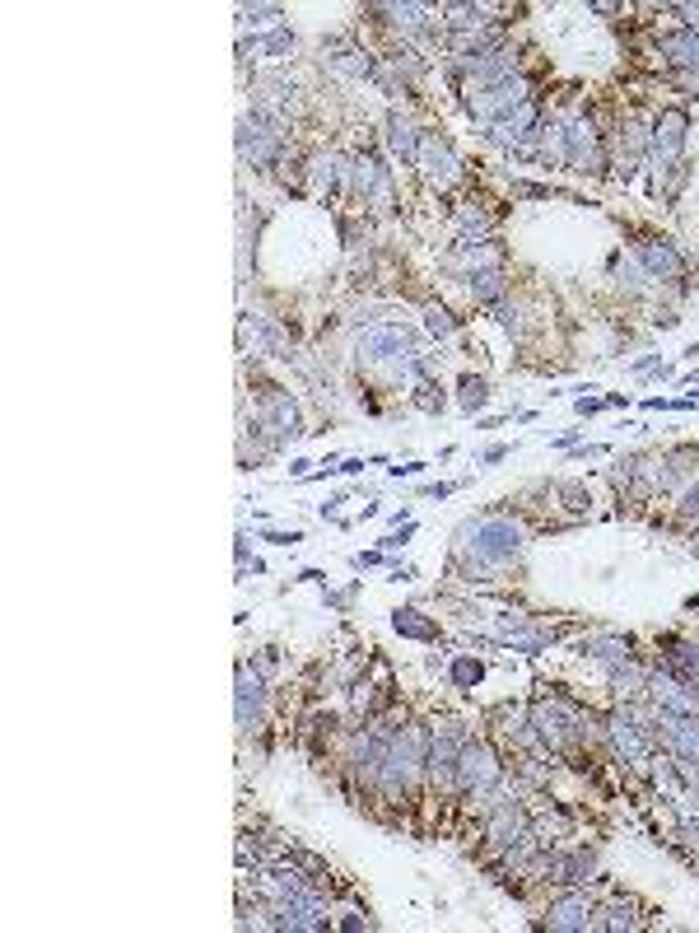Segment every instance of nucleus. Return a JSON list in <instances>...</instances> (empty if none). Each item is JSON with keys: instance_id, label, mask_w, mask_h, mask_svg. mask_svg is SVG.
I'll return each mask as SVG.
<instances>
[{"instance_id": "1", "label": "nucleus", "mask_w": 699, "mask_h": 933, "mask_svg": "<svg viewBox=\"0 0 699 933\" xmlns=\"http://www.w3.org/2000/svg\"><path fill=\"white\" fill-rule=\"evenodd\" d=\"M471 551V570H495L509 565L513 555H522V527L509 518H471L457 527V555Z\"/></svg>"}, {"instance_id": "2", "label": "nucleus", "mask_w": 699, "mask_h": 933, "mask_svg": "<svg viewBox=\"0 0 699 933\" xmlns=\"http://www.w3.org/2000/svg\"><path fill=\"white\" fill-rule=\"evenodd\" d=\"M527 723H531V738H537L541 747H550V752H569L573 742L583 738L579 710H573V700H564V696L537 700L527 710Z\"/></svg>"}, {"instance_id": "3", "label": "nucleus", "mask_w": 699, "mask_h": 933, "mask_svg": "<svg viewBox=\"0 0 699 933\" xmlns=\"http://www.w3.org/2000/svg\"><path fill=\"white\" fill-rule=\"evenodd\" d=\"M531 98V85L522 75H509V79H499V85H480V89H467V112L480 121V127L489 131V127H499L504 117H513L522 103Z\"/></svg>"}, {"instance_id": "4", "label": "nucleus", "mask_w": 699, "mask_h": 933, "mask_svg": "<svg viewBox=\"0 0 699 933\" xmlns=\"http://www.w3.org/2000/svg\"><path fill=\"white\" fill-rule=\"evenodd\" d=\"M467 723L457 719H443L434 723L429 733V756H425V775L434 780V789H452L457 784V761H462V747H467Z\"/></svg>"}, {"instance_id": "5", "label": "nucleus", "mask_w": 699, "mask_h": 933, "mask_svg": "<svg viewBox=\"0 0 699 933\" xmlns=\"http://www.w3.org/2000/svg\"><path fill=\"white\" fill-rule=\"evenodd\" d=\"M499 780H504V765H499L495 747H489L485 738H467L462 761H457V789L480 803V798H489L499 789Z\"/></svg>"}, {"instance_id": "6", "label": "nucleus", "mask_w": 699, "mask_h": 933, "mask_svg": "<svg viewBox=\"0 0 699 933\" xmlns=\"http://www.w3.org/2000/svg\"><path fill=\"white\" fill-rule=\"evenodd\" d=\"M564 169H569V173H583V178H588V173H592V178L606 173V150H601V131H597L592 112L564 121Z\"/></svg>"}, {"instance_id": "7", "label": "nucleus", "mask_w": 699, "mask_h": 933, "mask_svg": "<svg viewBox=\"0 0 699 933\" xmlns=\"http://www.w3.org/2000/svg\"><path fill=\"white\" fill-rule=\"evenodd\" d=\"M284 131L290 127H280V121L252 112V117H238V154H242V164H252V169H271L280 150H284Z\"/></svg>"}, {"instance_id": "8", "label": "nucleus", "mask_w": 699, "mask_h": 933, "mask_svg": "<svg viewBox=\"0 0 699 933\" xmlns=\"http://www.w3.org/2000/svg\"><path fill=\"white\" fill-rule=\"evenodd\" d=\"M359 359H368V364H401V369L410 374V364L420 359V341L410 337L406 327H392V322H378V327H368L364 337H359Z\"/></svg>"}, {"instance_id": "9", "label": "nucleus", "mask_w": 699, "mask_h": 933, "mask_svg": "<svg viewBox=\"0 0 699 933\" xmlns=\"http://www.w3.org/2000/svg\"><path fill=\"white\" fill-rule=\"evenodd\" d=\"M606 733H611V747H615V756H621L625 765H648V761H653L657 738H653V728H643V719H639L634 710L611 714V719H606Z\"/></svg>"}, {"instance_id": "10", "label": "nucleus", "mask_w": 699, "mask_h": 933, "mask_svg": "<svg viewBox=\"0 0 699 933\" xmlns=\"http://www.w3.org/2000/svg\"><path fill=\"white\" fill-rule=\"evenodd\" d=\"M252 112H262V117H271V121H280V127H290V112L299 108V89H294V79H284V75H275V70H266V75H257L252 79Z\"/></svg>"}, {"instance_id": "11", "label": "nucleus", "mask_w": 699, "mask_h": 933, "mask_svg": "<svg viewBox=\"0 0 699 933\" xmlns=\"http://www.w3.org/2000/svg\"><path fill=\"white\" fill-rule=\"evenodd\" d=\"M550 882L560 886H588L597 877V849L592 845H579V849H555V855H546L537 864Z\"/></svg>"}, {"instance_id": "12", "label": "nucleus", "mask_w": 699, "mask_h": 933, "mask_svg": "<svg viewBox=\"0 0 699 933\" xmlns=\"http://www.w3.org/2000/svg\"><path fill=\"white\" fill-rule=\"evenodd\" d=\"M685 131H690V117L681 108H667L663 117L653 121V131H648V159L653 164H676L681 150H685Z\"/></svg>"}, {"instance_id": "13", "label": "nucleus", "mask_w": 699, "mask_h": 933, "mask_svg": "<svg viewBox=\"0 0 699 933\" xmlns=\"http://www.w3.org/2000/svg\"><path fill=\"white\" fill-rule=\"evenodd\" d=\"M592 915H597V910H592V901H588V891L569 886L564 897H555V901L546 906V928H555V933H588V928H597Z\"/></svg>"}, {"instance_id": "14", "label": "nucleus", "mask_w": 699, "mask_h": 933, "mask_svg": "<svg viewBox=\"0 0 699 933\" xmlns=\"http://www.w3.org/2000/svg\"><path fill=\"white\" fill-rule=\"evenodd\" d=\"M416 169L425 173L429 187H447L452 178L462 173V159H457V150H452L447 136H420V159H416Z\"/></svg>"}, {"instance_id": "15", "label": "nucleus", "mask_w": 699, "mask_h": 933, "mask_svg": "<svg viewBox=\"0 0 699 933\" xmlns=\"http://www.w3.org/2000/svg\"><path fill=\"white\" fill-rule=\"evenodd\" d=\"M262 710H266V677L242 663L238 668V728L242 733H257L262 728Z\"/></svg>"}, {"instance_id": "16", "label": "nucleus", "mask_w": 699, "mask_h": 933, "mask_svg": "<svg viewBox=\"0 0 699 933\" xmlns=\"http://www.w3.org/2000/svg\"><path fill=\"white\" fill-rule=\"evenodd\" d=\"M634 257H639V266H643L653 280H676V275H685V257L676 253L672 238H643L639 248H634Z\"/></svg>"}, {"instance_id": "17", "label": "nucleus", "mask_w": 699, "mask_h": 933, "mask_svg": "<svg viewBox=\"0 0 699 933\" xmlns=\"http://www.w3.org/2000/svg\"><path fill=\"white\" fill-rule=\"evenodd\" d=\"M350 182H355V196L359 201H374V196H387V169H383V159L378 154H355V164H350Z\"/></svg>"}, {"instance_id": "18", "label": "nucleus", "mask_w": 699, "mask_h": 933, "mask_svg": "<svg viewBox=\"0 0 699 933\" xmlns=\"http://www.w3.org/2000/svg\"><path fill=\"white\" fill-rule=\"evenodd\" d=\"M657 52L667 57V66L699 75V33H694V28H681V33H663V37H657Z\"/></svg>"}, {"instance_id": "19", "label": "nucleus", "mask_w": 699, "mask_h": 933, "mask_svg": "<svg viewBox=\"0 0 699 933\" xmlns=\"http://www.w3.org/2000/svg\"><path fill=\"white\" fill-rule=\"evenodd\" d=\"M467 285H471V299H476L480 308H499L504 295H509V271H504V266L471 271V275H467Z\"/></svg>"}, {"instance_id": "20", "label": "nucleus", "mask_w": 699, "mask_h": 933, "mask_svg": "<svg viewBox=\"0 0 699 933\" xmlns=\"http://www.w3.org/2000/svg\"><path fill=\"white\" fill-rule=\"evenodd\" d=\"M387 145H392V154L401 159V164H416V159H420V131L410 127L401 112L387 117Z\"/></svg>"}, {"instance_id": "21", "label": "nucleus", "mask_w": 699, "mask_h": 933, "mask_svg": "<svg viewBox=\"0 0 699 933\" xmlns=\"http://www.w3.org/2000/svg\"><path fill=\"white\" fill-rule=\"evenodd\" d=\"M392 630L406 635V639H425V644L438 639V621H429L420 606H396V612H392Z\"/></svg>"}, {"instance_id": "22", "label": "nucleus", "mask_w": 699, "mask_h": 933, "mask_svg": "<svg viewBox=\"0 0 699 933\" xmlns=\"http://www.w3.org/2000/svg\"><path fill=\"white\" fill-rule=\"evenodd\" d=\"M579 654L592 658V663H601V668H615V663H625V658H630V639H621V635L583 639V644H579Z\"/></svg>"}, {"instance_id": "23", "label": "nucleus", "mask_w": 699, "mask_h": 933, "mask_svg": "<svg viewBox=\"0 0 699 933\" xmlns=\"http://www.w3.org/2000/svg\"><path fill=\"white\" fill-rule=\"evenodd\" d=\"M341 178H345V159L341 154H317L313 159V192L317 196H332L341 187Z\"/></svg>"}, {"instance_id": "24", "label": "nucleus", "mask_w": 699, "mask_h": 933, "mask_svg": "<svg viewBox=\"0 0 699 933\" xmlns=\"http://www.w3.org/2000/svg\"><path fill=\"white\" fill-rule=\"evenodd\" d=\"M387 15H392V24H396L401 33L420 37V33H429V28H434V24H429V15H438V5H387Z\"/></svg>"}, {"instance_id": "25", "label": "nucleus", "mask_w": 699, "mask_h": 933, "mask_svg": "<svg viewBox=\"0 0 699 933\" xmlns=\"http://www.w3.org/2000/svg\"><path fill=\"white\" fill-rule=\"evenodd\" d=\"M606 672H611V691H615V696H634V691H643V686H648V672L634 668L630 658L615 663V668H606Z\"/></svg>"}, {"instance_id": "26", "label": "nucleus", "mask_w": 699, "mask_h": 933, "mask_svg": "<svg viewBox=\"0 0 699 933\" xmlns=\"http://www.w3.org/2000/svg\"><path fill=\"white\" fill-rule=\"evenodd\" d=\"M485 401H489V383L476 378V374H462V378H457V407H462L467 416H476Z\"/></svg>"}, {"instance_id": "27", "label": "nucleus", "mask_w": 699, "mask_h": 933, "mask_svg": "<svg viewBox=\"0 0 699 933\" xmlns=\"http://www.w3.org/2000/svg\"><path fill=\"white\" fill-rule=\"evenodd\" d=\"M447 677H452V686H457V691H471V686H480V677H485V663L471 658V654H457V658L447 663Z\"/></svg>"}, {"instance_id": "28", "label": "nucleus", "mask_w": 699, "mask_h": 933, "mask_svg": "<svg viewBox=\"0 0 699 933\" xmlns=\"http://www.w3.org/2000/svg\"><path fill=\"white\" fill-rule=\"evenodd\" d=\"M257 52H266L271 61H284V57L294 52V28H275L271 37H262V43H257Z\"/></svg>"}, {"instance_id": "29", "label": "nucleus", "mask_w": 699, "mask_h": 933, "mask_svg": "<svg viewBox=\"0 0 699 933\" xmlns=\"http://www.w3.org/2000/svg\"><path fill=\"white\" fill-rule=\"evenodd\" d=\"M425 327H429V337H438V341H443V337L457 332V317H452L443 304H429V308H425Z\"/></svg>"}, {"instance_id": "30", "label": "nucleus", "mask_w": 699, "mask_h": 933, "mask_svg": "<svg viewBox=\"0 0 699 933\" xmlns=\"http://www.w3.org/2000/svg\"><path fill=\"white\" fill-rule=\"evenodd\" d=\"M457 229H467V238H471V233L485 238V233H489V215H485L480 206H462V211H457Z\"/></svg>"}, {"instance_id": "31", "label": "nucleus", "mask_w": 699, "mask_h": 933, "mask_svg": "<svg viewBox=\"0 0 699 933\" xmlns=\"http://www.w3.org/2000/svg\"><path fill=\"white\" fill-rule=\"evenodd\" d=\"M284 10L280 5H242L238 10V28H248V24H266V19H280Z\"/></svg>"}, {"instance_id": "32", "label": "nucleus", "mask_w": 699, "mask_h": 933, "mask_svg": "<svg viewBox=\"0 0 699 933\" xmlns=\"http://www.w3.org/2000/svg\"><path fill=\"white\" fill-rule=\"evenodd\" d=\"M597 928H611V933H621V928H639V919H634L630 910H621V906H615V910H606V919H597Z\"/></svg>"}, {"instance_id": "33", "label": "nucleus", "mask_w": 699, "mask_h": 933, "mask_svg": "<svg viewBox=\"0 0 699 933\" xmlns=\"http://www.w3.org/2000/svg\"><path fill=\"white\" fill-rule=\"evenodd\" d=\"M513 196H522V201H550L555 187H541V182H513Z\"/></svg>"}, {"instance_id": "34", "label": "nucleus", "mask_w": 699, "mask_h": 933, "mask_svg": "<svg viewBox=\"0 0 699 933\" xmlns=\"http://www.w3.org/2000/svg\"><path fill=\"white\" fill-rule=\"evenodd\" d=\"M467 481H429V485H420V495H429V500H447L452 491H462Z\"/></svg>"}, {"instance_id": "35", "label": "nucleus", "mask_w": 699, "mask_h": 933, "mask_svg": "<svg viewBox=\"0 0 699 933\" xmlns=\"http://www.w3.org/2000/svg\"><path fill=\"white\" fill-rule=\"evenodd\" d=\"M410 537H416V523H406V527H401V533H387V537L378 542V551H396V546H406Z\"/></svg>"}, {"instance_id": "36", "label": "nucleus", "mask_w": 699, "mask_h": 933, "mask_svg": "<svg viewBox=\"0 0 699 933\" xmlns=\"http://www.w3.org/2000/svg\"><path fill=\"white\" fill-rule=\"evenodd\" d=\"M266 542H271V546H299V542H303V533H299V527H290V533H275V527H271Z\"/></svg>"}, {"instance_id": "37", "label": "nucleus", "mask_w": 699, "mask_h": 933, "mask_svg": "<svg viewBox=\"0 0 699 933\" xmlns=\"http://www.w3.org/2000/svg\"><path fill=\"white\" fill-rule=\"evenodd\" d=\"M681 518H699V481L685 491V500H681Z\"/></svg>"}, {"instance_id": "38", "label": "nucleus", "mask_w": 699, "mask_h": 933, "mask_svg": "<svg viewBox=\"0 0 699 933\" xmlns=\"http://www.w3.org/2000/svg\"><path fill=\"white\" fill-rule=\"evenodd\" d=\"M601 407H606V397H579V401H573V411H579V416H597Z\"/></svg>"}, {"instance_id": "39", "label": "nucleus", "mask_w": 699, "mask_h": 933, "mask_svg": "<svg viewBox=\"0 0 699 933\" xmlns=\"http://www.w3.org/2000/svg\"><path fill=\"white\" fill-rule=\"evenodd\" d=\"M350 565H355V570H374V565H383V551H359Z\"/></svg>"}, {"instance_id": "40", "label": "nucleus", "mask_w": 699, "mask_h": 933, "mask_svg": "<svg viewBox=\"0 0 699 933\" xmlns=\"http://www.w3.org/2000/svg\"><path fill=\"white\" fill-rule=\"evenodd\" d=\"M672 15H681V19H685V28H694V33H699V5H672Z\"/></svg>"}, {"instance_id": "41", "label": "nucleus", "mask_w": 699, "mask_h": 933, "mask_svg": "<svg viewBox=\"0 0 699 933\" xmlns=\"http://www.w3.org/2000/svg\"><path fill=\"white\" fill-rule=\"evenodd\" d=\"M509 453H513V449H509V443H495V449H485V462H504Z\"/></svg>"}, {"instance_id": "42", "label": "nucleus", "mask_w": 699, "mask_h": 933, "mask_svg": "<svg viewBox=\"0 0 699 933\" xmlns=\"http://www.w3.org/2000/svg\"><path fill=\"white\" fill-rule=\"evenodd\" d=\"M420 472H425V462H406V467H392V476H406V481H410V476H420Z\"/></svg>"}, {"instance_id": "43", "label": "nucleus", "mask_w": 699, "mask_h": 933, "mask_svg": "<svg viewBox=\"0 0 699 933\" xmlns=\"http://www.w3.org/2000/svg\"><path fill=\"white\" fill-rule=\"evenodd\" d=\"M392 579H401V584L416 579V565H392Z\"/></svg>"}, {"instance_id": "44", "label": "nucleus", "mask_w": 699, "mask_h": 933, "mask_svg": "<svg viewBox=\"0 0 699 933\" xmlns=\"http://www.w3.org/2000/svg\"><path fill=\"white\" fill-rule=\"evenodd\" d=\"M676 322H681L676 313H657V327H663V332H672V327H676Z\"/></svg>"}, {"instance_id": "45", "label": "nucleus", "mask_w": 699, "mask_h": 933, "mask_svg": "<svg viewBox=\"0 0 699 933\" xmlns=\"http://www.w3.org/2000/svg\"><path fill=\"white\" fill-rule=\"evenodd\" d=\"M336 472H345V476H355V472H364V458H350V462H341Z\"/></svg>"}, {"instance_id": "46", "label": "nucleus", "mask_w": 699, "mask_h": 933, "mask_svg": "<svg viewBox=\"0 0 699 933\" xmlns=\"http://www.w3.org/2000/svg\"><path fill=\"white\" fill-rule=\"evenodd\" d=\"M299 584H326V575H322V570H303Z\"/></svg>"}, {"instance_id": "47", "label": "nucleus", "mask_w": 699, "mask_h": 933, "mask_svg": "<svg viewBox=\"0 0 699 933\" xmlns=\"http://www.w3.org/2000/svg\"><path fill=\"white\" fill-rule=\"evenodd\" d=\"M601 453H606L601 443H588V449H579V453H573V458H601Z\"/></svg>"}, {"instance_id": "48", "label": "nucleus", "mask_w": 699, "mask_h": 933, "mask_svg": "<svg viewBox=\"0 0 699 933\" xmlns=\"http://www.w3.org/2000/svg\"><path fill=\"white\" fill-rule=\"evenodd\" d=\"M308 467H313V462H303V458H294V462H290V476H308Z\"/></svg>"}]
</instances>
